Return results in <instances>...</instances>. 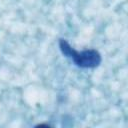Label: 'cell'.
Instances as JSON below:
<instances>
[{
  "instance_id": "cell-1",
  "label": "cell",
  "mask_w": 128,
  "mask_h": 128,
  "mask_svg": "<svg viewBox=\"0 0 128 128\" xmlns=\"http://www.w3.org/2000/svg\"><path fill=\"white\" fill-rule=\"evenodd\" d=\"M60 48L63 54L72 58L76 65L80 67L93 68L99 65V63L101 62V56L96 50H86L78 53L73 50L65 40L60 41Z\"/></svg>"
}]
</instances>
